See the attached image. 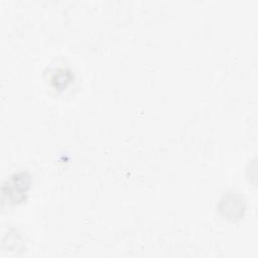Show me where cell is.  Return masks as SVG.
<instances>
[{
	"mask_svg": "<svg viewBox=\"0 0 258 258\" xmlns=\"http://www.w3.org/2000/svg\"><path fill=\"white\" fill-rule=\"evenodd\" d=\"M241 202H242L241 199H237L233 195L225 197V201H221V204L224 205V207L221 208V211L225 213V216H228L231 218H236L237 216L233 209H236L238 212H240L242 214L243 208H242Z\"/></svg>",
	"mask_w": 258,
	"mask_h": 258,
	"instance_id": "cell-1",
	"label": "cell"
}]
</instances>
